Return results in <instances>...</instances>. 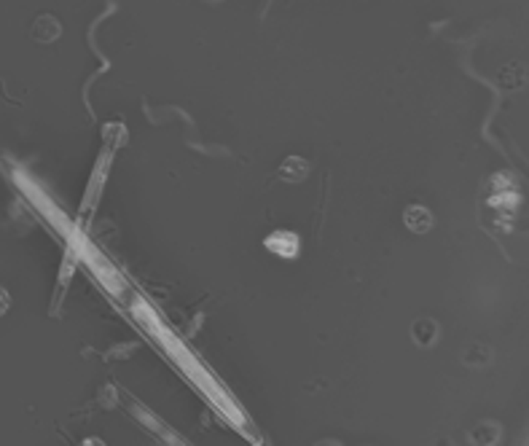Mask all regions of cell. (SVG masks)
<instances>
[{"instance_id":"obj_1","label":"cell","mask_w":529,"mask_h":446,"mask_svg":"<svg viewBox=\"0 0 529 446\" xmlns=\"http://www.w3.org/2000/svg\"><path fill=\"white\" fill-rule=\"evenodd\" d=\"M263 245L269 247L271 253L280 255V258H293L298 253V237L293 231H274V234H269L263 240Z\"/></svg>"},{"instance_id":"obj_2","label":"cell","mask_w":529,"mask_h":446,"mask_svg":"<svg viewBox=\"0 0 529 446\" xmlns=\"http://www.w3.org/2000/svg\"><path fill=\"white\" fill-rule=\"evenodd\" d=\"M406 226L414 231V234H425L430 226H433V216H430V210H425V207H419V204H414V207H409L406 210Z\"/></svg>"},{"instance_id":"obj_3","label":"cell","mask_w":529,"mask_h":446,"mask_svg":"<svg viewBox=\"0 0 529 446\" xmlns=\"http://www.w3.org/2000/svg\"><path fill=\"white\" fill-rule=\"evenodd\" d=\"M436 333H438V328H436L433 320H419V323H414V339H416L419 345H433Z\"/></svg>"}]
</instances>
